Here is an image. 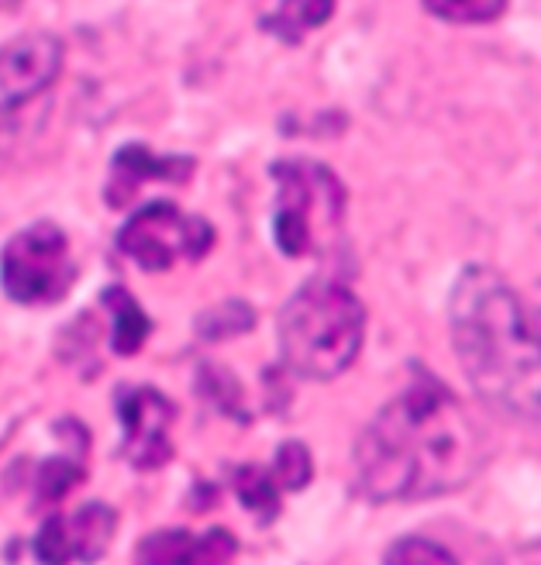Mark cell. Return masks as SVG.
Instances as JSON below:
<instances>
[{
	"mask_svg": "<svg viewBox=\"0 0 541 565\" xmlns=\"http://www.w3.org/2000/svg\"><path fill=\"white\" fill-rule=\"evenodd\" d=\"M352 459L365 500H432L466 490L490 466L494 435L445 383L421 376L365 424Z\"/></svg>",
	"mask_w": 541,
	"mask_h": 565,
	"instance_id": "1",
	"label": "cell"
},
{
	"mask_svg": "<svg viewBox=\"0 0 541 565\" xmlns=\"http://www.w3.org/2000/svg\"><path fill=\"white\" fill-rule=\"evenodd\" d=\"M452 345L473 390L510 417H538V331L515 287L487 266H473L448 300Z\"/></svg>",
	"mask_w": 541,
	"mask_h": 565,
	"instance_id": "2",
	"label": "cell"
},
{
	"mask_svg": "<svg viewBox=\"0 0 541 565\" xmlns=\"http://www.w3.org/2000/svg\"><path fill=\"white\" fill-rule=\"evenodd\" d=\"M365 307L335 279H310L279 310L283 365L304 380H335L362 352Z\"/></svg>",
	"mask_w": 541,
	"mask_h": 565,
	"instance_id": "3",
	"label": "cell"
},
{
	"mask_svg": "<svg viewBox=\"0 0 541 565\" xmlns=\"http://www.w3.org/2000/svg\"><path fill=\"white\" fill-rule=\"evenodd\" d=\"M276 245L290 259L318 256L331 245L346 221V186L321 162H276Z\"/></svg>",
	"mask_w": 541,
	"mask_h": 565,
	"instance_id": "4",
	"label": "cell"
},
{
	"mask_svg": "<svg viewBox=\"0 0 541 565\" xmlns=\"http://www.w3.org/2000/svg\"><path fill=\"white\" fill-rule=\"evenodd\" d=\"M63 42L45 32L21 35L0 49V156H11L32 128L35 107L63 73Z\"/></svg>",
	"mask_w": 541,
	"mask_h": 565,
	"instance_id": "5",
	"label": "cell"
},
{
	"mask_svg": "<svg viewBox=\"0 0 541 565\" xmlns=\"http://www.w3.org/2000/svg\"><path fill=\"white\" fill-rule=\"evenodd\" d=\"M76 259L60 224L35 221L18 232L0 252V287L14 303L52 307L70 297L76 282Z\"/></svg>",
	"mask_w": 541,
	"mask_h": 565,
	"instance_id": "6",
	"label": "cell"
},
{
	"mask_svg": "<svg viewBox=\"0 0 541 565\" xmlns=\"http://www.w3.org/2000/svg\"><path fill=\"white\" fill-rule=\"evenodd\" d=\"M118 245L125 256L149 269L162 273L177 263H197L214 248V228L197 214H183L177 204L156 201L131 214V221L121 228Z\"/></svg>",
	"mask_w": 541,
	"mask_h": 565,
	"instance_id": "7",
	"label": "cell"
},
{
	"mask_svg": "<svg viewBox=\"0 0 541 565\" xmlns=\"http://www.w3.org/2000/svg\"><path fill=\"white\" fill-rule=\"evenodd\" d=\"M118 417L125 431V456L135 469H162L173 459L177 411L152 386H125L118 393Z\"/></svg>",
	"mask_w": 541,
	"mask_h": 565,
	"instance_id": "8",
	"label": "cell"
},
{
	"mask_svg": "<svg viewBox=\"0 0 541 565\" xmlns=\"http://www.w3.org/2000/svg\"><path fill=\"white\" fill-rule=\"evenodd\" d=\"M118 534V514L104 503H87L73 518H49L35 539L42 565H91Z\"/></svg>",
	"mask_w": 541,
	"mask_h": 565,
	"instance_id": "9",
	"label": "cell"
},
{
	"mask_svg": "<svg viewBox=\"0 0 541 565\" xmlns=\"http://www.w3.org/2000/svg\"><path fill=\"white\" fill-rule=\"evenodd\" d=\"M235 555L238 539L224 527H211L204 534L166 527L138 542L131 565H227Z\"/></svg>",
	"mask_w": 541,
	"mask_h": 565,
	"instance_id": "10",
	"label": "cell"
},
{
	"mask_svg": "<svg viewBox=\"0 0 541 565\" xmlns=\"http://www.w3.org/2000/svg\"><path fill=\"white\" fill-rule=\"evenodd\" d=\"M193 177V162L177 156H156L146 146H128L114 156L110 183H107V204L110 207H128L141 183L162 180V183H187Z\"/></svg>",
	"mask_w": 541,
	"mask_h": 565,
	"instance_id": "11",
	"label": "cell"
},
{
	"mask_svg": "<svg viewBox=\"0 0 541 565\" xmlns=\"http://www.w3.org/2000/svg\"><path fill=\"white\" fill-rule=\"evenodd\" d=\"M104 303H107V315H110V345H114V352L135 355L141 345H146L152 321L146 318L141 303L121 287H110L104 294Z\"/></svg>",
	"mask_w": 541,
	"mask_h": 565,
	"instance_id": "12",
	"label": "cell"
},
{
	"mask_svg": "<svg viewBox=\"0 0 541 565\" xmlns=\"http://www.w3.org/2000/svg\"><path fill=\"white\" fill-rule=\"evenodd\" d=\"M232 487L238 493V500L248 507L252 514H259L263 521H273L279 514V483H276V476L273 469H263V466H242L235 469L232 476Z\"/></svg>",
	"mask_w": 541,
	"mask_h": 565,
	"instance_id": "13",
	"label": "cell"
},
{
	"mask_svg": "<svg viewBox=\"0 0 541 565\" xmlns=\"http://www.w3.org/2000/svg\"><path fill=\"white\" fill-rule=\"evenodd\" d=\"M421 4L452 24H490L507 11V0H421Z\"/></svg>",
	"mask_w": 541,
	"mask_h": 565,
	"instance_id": "14",
	"label": "cell"
},
{
	"mask_svg": "<svg viewBox=\"0 0 541 565\" xmlns=\"http://www.w3.org/2000/svg\"><path fill=\"white\" fill-rule=\"evenodd\" d=\"M383 565H459L442 542L421 539V534H407V539H396L386 548Z\"/></svg>",
	"mask_w": 541,
	"mask_h": 565,
	"instance_id": "15",
	"label": "cell"
},
{
	"mask_svg": "<svg viewBox=\"0 0 541 565\" xmlns=\"http://www.w3.org/2000/svg\"><path fill=\"white\" fill-rule=\"evenodd\" d=\"M269 469H273L283 493H297V490H304L310 483V476H315V459H310L307 445L287 441L276 451V462Z\"/></svg>",
	"mask_w": 541,
	"mask_h": 565,
	"instance_id": "16",
	"label": "cell"
},
{
	"mask_svg": "<svg viewBox=\"0 0 541 565\" xmlns=\"http://www.w3.org/2000/svg\"><path fill=\"white\" fill-rule=\"evenodd\" d=\"M331 11H335V0H287L283 11L276 14L273 28L276 32H290L297 39L307 28H318L321 21H328Z\"/></svg>",
	"mask_w": 541,
	"mask_h": 565,
	"instance_id": "17",
	"label": "cell"
},
{
	"mask_svg": "<svg viewBox=\"0 0 541 565\" xmlns=\"http://www.w3.org/2000/svg\"><path fill=\"white\" fill-rule=\"evenodd\" d=\"M83 479V462L76 459H52L42 466L39 472V500L52 503V500H63L76 483Z\"/></svg>",
	"mask_w": 541,
	"mask_h": 565,
	"instance_id": "18",
	"label": "cell"
},
{
	"mask_svg": "<svg viewBox=\"0 0 541 565\" xmlns=\"http://www.w3.org/2000/svg\"><path fill=\"white\" fill-rule=\"evenodd\" d=\"M245 328H252V315L242 303H227V307L214 310V331H211V338L235 334V331H245Z\"/></svg>",
	"mask_w": 541,
	"mask_h": 565,
	"instance_id": "19",
	"label": "cell"
}]
</instances>
